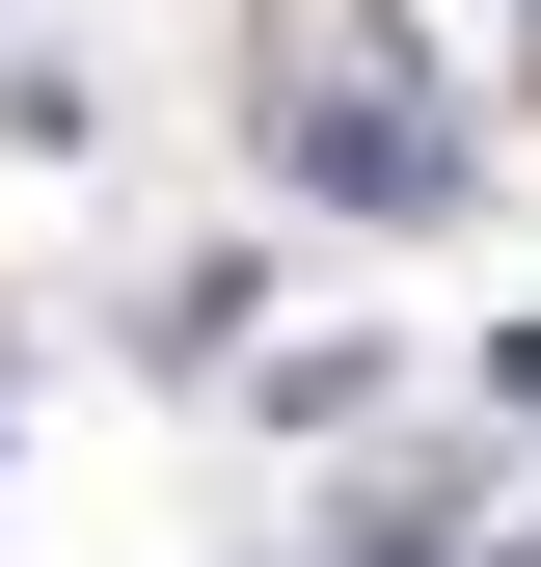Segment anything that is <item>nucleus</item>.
<instances>
[{
    "label": "nucleus",
    "mask_w": 541,
    "mask_h": 567,
    "mask_svg": "<svg viewBox=\"0 0 541 567\" xmlns=\"http://www.w3.org/2000/svg\"><path fill=\"white\" fill-rule=\"evenodd\" d=\"M270 163H298L325 217H460V189H488V82H433L353 0H298V28H270Z\"/></svg>",
    "instance_id": "obj_1"
}]
</instances>
